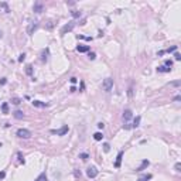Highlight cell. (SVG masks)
I'll return each mask as SVG.
<instances>
[{
  "label": "cell",
  "instance_id": "1",
  "mask_svg": "<svg viewBox=\"0 0 181 181\" xmlns=\"http://www.w3.org/2000/svg\"><path fill=\"white\" fill-rule=\"evenodd\" d=\"M113 88V79L112 78H106V79H103V82H102V89L105 91V92H110Z\"/></svg>",
  "mask_w": 181,
  "mask_h": 181
},
{
  "label": "cell",
  "instance_id": "2",
  "mask_svg": "<svg viewBox=\"0 0 181 181\" xmlns=\"http://www.w3.org/2000/svg\"><path fill=\"white\" fill-rule=\"evenodd\" d=\"M17 136L21 137V139H30V137L33 136V133L30 132L28 129H19L17 130Z\"/></svg>",
  "mask_w": 181,
  "mask_h": 181
},
{
  "label": "cell",
  "instance_id": "3",
  "mask_svg": "<svg viewBox=\"0 0 181 181\" xmlns=\"http://www.w3.org/2000/svg\"><path fill=\"white\" fill-rule=\"evenodd\" d=\"M37 27H38V21H31V23L27 26V34L33 35L34 34V31L37 30Z\"/></svg>",
  "mask_w": 181,
  "mask_h": 181
},
{
  "label": "cell",
  "instance_id": "4",
  "mask_svg": "<svg viewBox=\"0 0 181 181\" xmlns=\"http://www.w3.org/2000/svg\"><path fill=\"white\" fill-rule=\"evenodd\" d=\"M74 27H75V21H69L68 24H65L62 28H61V34H67V33H69Z\"/></svg>",
  "mask_w": 181,
  "mask_h": 181
},
{
  "label": "cell",
  "instance_id": "5",
  "mask_svg": "<svg viewBox=\"0 0 181 181\" xmlns=\"http://www.w3.org/2000/svg\"><path fill=\"white\" fill-rule=\"evenodd\" d=\"M69 130V127L65 125V126H62L61 129H58V130H51V133H54V134H57V136H64V134H67Z\"/></svg>",
  "mask_w": 181,
  "mask_h": 181
},
{
  "label": "cell",
  "instance_id": "6",
  "mask_svg": "<svg viewBox=\"0 0 181 181\" xmlns=\"http://www.w3.org/2000/svg\"><path fill=\"white\" fill-rule=\"evenodd\" d=\"M86 176L89 178H95V177L98 176V170L95 168V167H89L88 170H86Z\"/></svg>",
  "mask_w": 181,
  "mask_h": 181
},
{
  "label": "cell",
  "instance_id": "7",
  "mask_svg": "<svg viewBox=\"0 0 181 181\" xmlns=\"http://www.w3.org/2000/svg\"><path fill=\"white\" fill-rule=\"evenodd\" d=\"M33 10H34L35 13H41L44 10V6H43V3H40V1H35L34 6H33Z\"/></svg>",
  "mask_w": 181,
  "mask_h": 181
},
{
  "label": "cell",
  "instance_id": "8",
  "mask_svg": "<svg viewBox=\"0 0 181 181\" xmlns=\"http://www.w3.org/2000/svg\"><path fill=\"white\" fill-rule=\"evenodd\" d=\"M132 116H133V113H132L130 109H126V110L123 112V120H125V122H129V120L132 119Z\"/></svg>",
  "mask_w": 181,
  "mask_h": 181
},
{
  "label": "cell",
  "instance_id": "9",
  "mask_svg": "<svg viewBox=\"0 0 181 181\" xmlns=\"http://www.w3.org/2000/svg\"><path fill=\"white\" fill-rule=\"evenodd\" d=\"M122 158H123V152L118 153V157H116V161H115V168H119L120 164H122Z\"/></svg>",
  "mask_w": 181,
  "mask_h": 181
},
{
  "label": "cell",
  "instance_id": "10",
  "mask_svg": "<svg viewBox=\"0 0 181 181\" xmlns=\"http://www.w3.org/2000/svg\"><path fill=\"white\" fill-rule=\"evenodd\" d=\"M33 106H35V108H47L48 106V103L45 102H41V101H33Z\"/></svg>",
  "mask_w": 181,
  "mask_h": 181
},
{
  "label": "cell",
  "instance_id": "11",
  "mask_svg": "<svg viewBox=\"0 0 181 181\" xmlns=\"http://www.w3.org/2000/svg\"><path fill=\"white\" fill-rule=\"evenodd\" d=\"M77 51H78V52H88L89 47L88 45H78V47H77Z\"/></svg>",
  "mask_w": 181,
  "mask_h": 181
},
{
  "label": "cell",
  "instance_id": "12",
  "mask_svg": "<svg viewBox=\"0 0 181 181\" xmlns=\"http://www.w3.org/2000/svg\"><path fill=\"white\" fill-rule=\"evenodd\" d=\"M13 116H14L16 119H23L24 118V113L21 112V110H16V112L13 113Z\"/></svg>",
  "mask_w": 181,
  "mask_h": 181
},
{
  "label": "cell",
  "instance_id": "13",
  "mask_svg": "<svg viewBox=\"0 0 181 181\" xmlns=\"http://www.w3.org/2000/svg\"><path fill=\"white\" fill-rule=\"evenodd\" d=\"M34 181H47V174H45V173H41Z\"/></svg>",
  "mask_w": 181,
  "mask_h": 181
},
{
  "label": "cell",
  "instance_id": "14",
  "mask_svg": "<svg viewBox=\"0 0 181 181\" xmlns=\"http://www.w3.org/2000/svg\"><path fill=\"white\" fill-rule=\"evenodd\" d=\"M93 139H95L96 142H101V140H102V139H103V134H102V133H101V132L95 133V134H93Z\"/></svg>",
  "mask_w": 181,
  "mask_h": 181
},
{
  "label": "cell",
  "instance_id": "15",
  "mask_svg": "<svg viewBox=\"0 0 181 181\" xmlns=\"http://www.w3.org/2000/svg\"><path fill=\"white\" fill-rule=\"evenodd\" d=\"M140 120H142V118L140 116H136V119L133 120V125H132V127H137L139 125H140Z\"/></svg>",
  "mask_w": 181,
  "mask_h": 181
},
{
  "label": "cell",
  "instance_id": "16",
  "mask_svg": "<svg viewBox=\"0 0 181 181\" xmlns=\"http://www.w3.org/2000/svg\"><path fill=\"white\" fill-rule=\"evenodd\" d=\"M157 71H158V72H170L171 69L167 68L166 65H163V67H158V68H157Z\"/></svg>",
  "mask_w": 181,
  "mask_h": 181
},
{
  "label": "cell",
  "instance_id": "17",
  "mask_svg": "<svg viewBox=\"0 0 181 181\" xmlns=\"http://www.w3.org/2000/svg\"><path fill=\"white\" fill-rule=\"evenodd\" d=\"M1 112L4 113V115L9 113V105L7 103H1Z\"/></svg>",
  "mask_w": 181,
  "mask_h": 181
},
{
  "label": "cell",
  "instance_id": "18",
  "mask_svg": "<svg viewBox=\"0 0 181 181\" xmlns=\"http://www.w3.org/2000/svg\"><path fill=\"white\" fill-rule=\"evenodd\" d=\"M149 164H150V163H149V160H144V161L142 163V166L139 167V168H137V171H142L143 168H144V167H147L149 166Z\"/></svg>",
  "mask_w": 181,
  "mask_h": 181
},
{
  "label": "cell",
  "instance_id": "19",
  "mask_svg": "<svg viewBox=\"0 0 181 181\" xmlns=\"http://www.w3.org/2000/svg\"><path fill=\"white\" fill-rule=\"evenodd\" d=\"M47 55H48V48L43 51V57H41V61H47Z\"/></svg>",
  "mask_w": 181,
  "mask_h": 181
},
{
  "label": "cell",
  "instance_id": "20",
  "mask_svg": "<svg viewBox=\"0 0 181 181\" xmlns=\"http://www.w3.org/2000/svg\"><path fill=\"white\" fill-rule=\"evenodd\" d=\"M11 103H13V105H20V103H21V99L20 98H13L11 99Z\"/></svg>",
  "mask_w": 181,
  "mask_h": 181
},
{
  "label": "cell",
  "instance_id": "21",
  "mask_svg": "<svg viewBox=\"0 0 181 181\" xmlns=\"http://www.w3.org/2000/svg\"><path fill=\"white\" fill-rule=\"evenodd\" d=\"M176 51H177V45H173L171 48H167L164 52H176Z\"/></svg>",
  "mask_w": 181,
  "mask_h": 181
},
{
  "label": "cell",
  "instance_id": "22",
  "mask_svg": "<svg viewBox=\"0 0 181 181\" xmlns=\"http://www.w3.org/2000/svg\"><path fill=\"white\" fill-rule=\"evenodd\" d=\"M26 72L28 74V75H31V74H33V67H31V65H27V67H26Z\"/></svg>",
  "mask_w": 181,
  "mask_h": 181
},
{
  "label": "cell",
  "instance_id": "23",
  "mask_svg": "<svg viewBox=\"0 0 181 181\" xmlns=\"http://www.w3.org/2000/svg\"><path fill=\"white\" fill-rule=\"evenodd\" d=\"M166 67L171 69V67H173V61H171V59H166Z\"/></svg>",
  "mask_w": 181,
  "mask_h": 181
},
{
  "label": "cell",
  "instance_id": "24",
  "mask_svg": "<svg viewBox=\"0 0 181 181\" xmlns=\"http://www.w3.org/2000/svg\"><path fill=\"white\" fill-rule=\"evenodd\" d=\"M109 150H110V146H109L108 143H105V144H103V152H105V153H108Z\"/></svg>",
  "mask_w": 181,
  "mask_h": 181
},
{
  "label": "cell",
  "instance_id": "25",
  "mask_svg": "<svg viewBox=\"0 0 181 181\" xmlns=\"http://www.w3.org/2000/svg\"><path fill=\"white\" fill-rule=\"evenodd\" d=\"M72 16H74V17H81V11H77V10H74V11H72Z\"/></svg>",
  "mask_w": 181,
  "mask_h": 181
},
{
  "label": "cell",
  "instance_id": "26",
  "mask_svg": "<svg viewBox=\"0 0 181 181\" xmlns=\"http://www.w3.org/2000/svg\"><path fill=\"white\" fill-rule=\"evenodd\" d=\"M79 157H81V158H82V160H88V154H86V153H82V154H79Z\"/></svg>",
  "mask_w": 181,
  "mask_h": 181
},
{
  "label": "cell",
  "instance_id": "27",
  "mask_svg": "<svg viewBox=\"0 0 181 181\" xmlns=\"http://www.w3.org/2000/svg\"><path fill=\"white\" fill-rule=\"evenodd\" d=\"M170 85H171V86H180L181 82H180V81H174V82H171Z\"/></svg>",
  "mask_w": 181,
  "mask_h": 181
},
{
  "label": "cell",
  "instance_id": "28",
  "mask_svg": "<svg viewBox=\"0 0 181 181\" xmlns=\"http://www.w3.org/2000/svg\"><path fill=\"white\" fill-rule=\"evenodd\" d=\"M24 58H26V54H20L19 61H20V62H23V61H24Z\"/></svg>",
  "mask_w": 181,
  "mask_h": 181
},
{
  "label": "cell",
  "instance_id": "29",
  "mask_svg": "<svg viewBox=\"0 0 181 181\" xmlns=\"http://www.w3.org/2000/svg\"><path fill=\"white\" fill-rule=\"evenodd\" d=\"M6 82H7V79H6V78H1V79H0V85H6Z\"/></svg>",
  "mask_w": 181,
  "mask_h": 181
},
{
  "label": "cell",
  "instance_id": "30",
  "mask_svg": "<svg viewBox=\"0 0 181 181\" xmlns=\"http://www.w3.org/2000/svg\"><path fill=\"white\" fill-rule=\"evenodd\" d=\"M174 57H176V59H177V61H180V59H181V55L178 54V52H176V54H174Z\"/></svg>",
  "mask_w": 181,
  "mask_h": 181
},
{
  "label": "cell",
  "instance_id": "31",
  "mask_svg": "<svg viewBox=\"0 0 181 181\" xmlns=\"http://www.w3.org/2000/svg\"><path fill=\"white\" fill-rule=\"evenodd\" d=\"M19 158H20V163L24 164V158H23V156H21V153H19Z\"/></svg>",
  "mask_w": 181,
  "mask_h": 181
},
{
  "label": "cell",
  "instance_id": "32",
  "mask_svg": "<svg viewBox=\"0 0 181 181\" xmlns=\"http://www.w3.org/2000/svg\"><path fill=\"white\" fill-rule=\"evenodd\" d=\"M89 58H91V59H95V58H96V55L93 54V52H89Z\"/></svg>",
  "mask_w": 181,
  "mask_h": 181
},
{
  "label": "cell",
  "instance_id": "33",
  "mask_svg": "<svg viewBox=\"0 0 181 181\" xmlns=\"http://www.w3.org/2000/svg\"><path fill=\"white\" fill-rule=\"evenodd\" d=\"M180 168H181V164H180V163H177V164H176V170H177V171H180Z\"/></svg>",
  "mask_w": 181,
  "mask_h": 181
},
{
  "label": "cell",
  "instance_id": "34",
  "mask_svg": "<svg viewBox=\"0 0 181 181\" xmlns=\"http://www.w3.org/2000/svg\"><path fill=\"white\" fill-rule=\"evenodd\" d=\"M98 127H99V129H103V127H105V125H103L102 122H99L98 123Z\"/></svg>",
  "mask_w": 181,
  "mask_h": 181
},
{
  "label": "cell",
  "instance_id": "35",
  "mask_svg": "<svg viewBox=\"0 0 181 181\" xmlns=\"http://www.w3.org/2000/svg\"><path fill=\"white\" fill-rule=\"evenodd\" d=\"M4 177H6V173L1 171V173H0V178H4Z\"/></svg>",
  "mask_w": 181,
  "mask_h": 181
},
{
  "label": "cell",
  "instance_id": "36",
  "mask_svg": "<svg viewBox=\"0 0 181 181\" xmlns=\"http://www.w3.org/2000/svg\"><path fill=\"white\" fill-rule=\"evenodd\" d=\"M69 81H71V83H75V82H77V78H74V77H72V78L69 79Z\"/></svg>",
  "mask_w": 181,
  "mask_h": 181
},
{
  "label": "cell",
  "instance_id": "37",
  "mask_svg": "<svg viewBox=\"0 0 181 181\" xmlns=\"http://www.w3.org/2000/svg\"><path fill=\"white\" fill-rule=\"evenodd\" d=\"M75 176H77V177H81V171H78V170H77V171H75Z\"/></svg>",
  "mask_w": 181,
  "mask_h": 181
},
{
  "label": "cell",
  "instance_id": "38",
  "mask_svg": "<svg viewBox=\"0 0 181 181\" xmlns=\"http://www.w3.org/2000/svg\"><path fill=\"white\" fill-rule=\"evenodd\" d=\"M180 99H181V96H176V98H174V101H176V102H178Z\"/></svg>",
  "mask_w": 181,
  "mask_h": 181
},
{
  "label": "cell",
  "instance_id": "39",
  "mask_svg": "<svg viewBox=\"0 0 181 181\" xmlns=\"http://www.w3.org/2000/svg\"><path fill=\"white\" fill-rule=\"evenodd\" d=\"M1 37H3V33H1V31H0V38H1Z\"/></svg>",
  "mask_w": 181,
  "mask_h": 181
},
{
  "label": "cell",
  "instance_id": "40",
  "mask_svg": "<svg viewBox=\"0 0 181 181\" xmlns=\"http://www.w3.org/2000/svg\"><path fill=\"white\" fill-rule=\"evenodd\" d=\"M0 147H1V143H0Z\"/></svg>",
  "mask_w": 181,
  "mask_h": 181
}]
</instances>
